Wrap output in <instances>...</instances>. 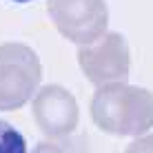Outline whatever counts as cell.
Instances as JSON below:
<instances>
[{
    "label": "cell",
    "instance_id": "cell-1",
    "mask_svg": "<svg viewBox=\"0 0 153 153\" xmlns=\"http://www.w3.org/2000/svg\"><path fill=\"white\" fill-rule=\"evenodd\" d=\"M93 124L118 138H138L153 129V91L129 82L96 87L89 104Z\"/></svg>",
    "mask_w": 153,
    "mask_h": 153
},
{
    "label": "cell",
    "instance_id": "cell-2",
    "mask_svg": "<svg viewBox=\"0 0 153 153\" xmlns=\"http://www.w3.org/2000/svg\"><path fill=\"white\" fill-rule=\"evenodd\" d=\"M42 62L22 42L0 45V111H18L40 89Z\"/></svg>",
    "mask_w": 153,
    "mask_h": 153
},
{
    "label": "cell",
    "instance_id": "cell-3",
    "mask_svg": "<svg viewBox=\"0 0 153 153\" xmlns=\"http://www.w3.org/2000/svg\"><path fill=\"white\" fill-rule=\"evenodd\" d=\"M53 27L73 45H91L109 31L107 0H47Z\"/></svg>",
    "mask_w": 153,
    "mask_h": 153
},
{
    "label": "cell",
    "instance_id": "cell-4",
    "mask_svg": "<svg viewBox=\"0 0 153 153\" xmlns=\"http://www.w3.org/2000/svg\"><path fill=\"white\" fill-rule=\"evenodd\" d=\"M78 65L93 87L126 82L131 73L129 42L118 31H107L96 42L78 47Z\"/></svg>",
    "mask_w": 153,
    "mask_h": 153
},
{
    "label": "cell",
    "instance_id": "cell-5",
    "mask_svg": "<svg viewBox=\"0 0 153 153\" xmlns=\"http://www.w3.org/2000/svg\"><path fill=\"white\" fill-rule=\"evenodd\" d=\"M31 118L45 138L73 135L80 122V107L76 96L62 84H45L31 98Z\"/></svg>",
    "mask_w": 153,
    "mask_h": 153
},
{
    "label": "cell",
    "instance_id": "cell-6",
    "mask_svg": "<svg viewBox=\"0 0 153 153\" xmlns=\"http://www.w3.org/2000/svg\"><path fill=\"white\" fill-rule=\"evenodd\" d=\"M31 153H91V146L84 135H67L42 140L33 146Z\"/></svg>",
    "mask_w": 153,
    "mask_h": 153
},
{
    "label": "cell",
    "instance_id": "cell-7",
    "mask_svg": "<svg viewBox=\"0 0 153 153\" xmlns=\"http://www.w3.org/2000/svg\"><path fill=\"white\" fill-rule=\"evenodd\" d=\"M0 153H29L25 135L7 120H0Z\"/></svg>",
    "mask_w": 153,
    "mask_h": 153
},
{
    "label": "cell",
    "instance_id": "cell-8",
    "mask_svg": "<svg viewBox=\"0 0 153 153\" xmlns=\"http://www.w3.org/2000/svg\"><path fill=\"white\" fill-rule=\"evenodd\" d=\"M124 153H153V131L133 138V142L126 144Z\"/></svg>",
    "mask_w": 153,
    "mask_h": 153
},
{
    "label": "cell",
    "instance_id": "cell-9",
    "mask_svg": "<svg viewBox=\"0 0 153 153\" xmlns=\"http://www.w3.org/2000/svg\"><path fill=\"white\" fill-rule=\"evenodd\" d=\"M13 2H20V4H25V2H31V0H13Z\"/></svg>",
    "mask_w": 153,
    "mask_h": 153
}]
</instances>
